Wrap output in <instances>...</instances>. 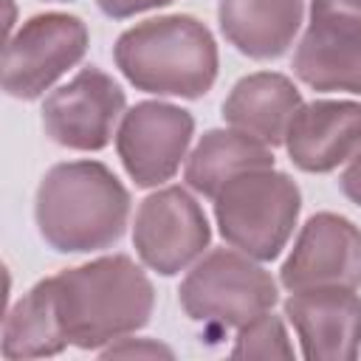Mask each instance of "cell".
<instances>
[{
    "label": "cell",
    "instance_id": "cell-1",
    "mask_svg": "<svg viewBox=\"0 0 361 361\" xmlns=\"http://www.w3.org/2000/svg\"><path fill=\"white\" fill-rule=\"evenodd\" d=\"M51 279L59 324L79 350H102L149 324L155 288L127 254H107Z\"/></svg>",
    "mask_w": 361,
    "mask_h": 361
},
{
    "label": "cell",
    "instance_id": "cell-2",
    "mask_svg": "<svg viewBox=\"0 0 361 361\" xmlns=\"http://www.w3.org/2000/svg\"><path fill=\"white\" fill-rule=\"evenodd\" d=\"M130 192L102 161L54 164L34 197L39 237L59 254H90L116 245L127 231Z\"/></svg>",
    "mask_w": 361,
    "mask_h": 361
},
{
    "label": "cell",
    "instance_id": "cell-3",
    "mask_svg": "<svg viewBox=\"0 0 361 361\" xmlns=\"http://www.w3.org/2000/svg\"><path fill=\"white\" fill-rule=\"evenodd\" d=\"M113 62L144 93L200 99L220 68L212 31L192 14H164L130 25L113 45Z\"/></svg>",
    "mask_w": 361,
    "mask_h": 361
},
{
    "label": "cell",
    "instance_id": "cell-4",
    "mask_svg": "<svg viewBox=\"0 0 361 361\" xmlns=\"http://www.w3.org/2000/svg\"><path fill=\"white\" fill-rule=\"evenodd\" d=\"M299 212L302 192L296 180L274 166L234 175L214 197L220 237L259 262H271L285 251Z\"/></svg>",
    "mask_w": 361,
    "mask_h": 361
},
{
    "label": "cell",
    "instance_id": "cell-5",
    "mask_svg": "<svg viewBox=\"0 0 361 361\" xmlns=\"http://www.w3.org/2000/svg\"><path fill=\"white\" fill-rule=\"evenodd\" d=\"M279 299L271 271L237 248L203 254L178 288V302L192 322L243 327Z\"/></svg>",
    "mask_w": 361,
    "mask_h": 361
},
{
    "label": "cell",
    "instance_id": "cell-6",
    "mask_svg": "<svg viewBox=\"0 0 361 361\" xmlns=\"http://www.w3.org/2000/svg\"><path fill=\"white\" fill-rule=\"evenodd\" d=\"M90 45V31L82 17L45 11L28 17L6 42L3 90L11 99L34 102L59 76L76 68Z\"/></svg>",
    "mask_w": 361,
    "mask_h": 361
},
{
    "label": "cell",
    "instance_id": "cell-7",
    "mask_svg": "<svg viewBox=\"0 0 361 361\" xmlns=\"http://www.w3.org/2000/svg\"><path fill=\"white\" fill-rule=\"evenodd\" d=\"M293 76L322 93L361 96V0H310V23L293 51Z\"/></svg>",
    "mask_w": 361,
    "mask_h": 361
},
{
    "label": "cell",
    "instance_id": "cell-8",
    "mask_svg": "<svg viewBox=\"0 0 361 361\" xmlns=\"http://www.w3.org/2000/svg\"><path fill=\"white\" fill-rule=\"evenodd\" d=\"M209 243V217L183 186H164L138 203L133 220V248L149 271L175 276L195 265Z\"/></svg>",
    "mask_w": 361,
    "mask_h": 361
},
{
    "label": "cell",
    "instance_id": "cell-9",
    "mask_svg": "<svg viewBox=\"0 0 361 361\" xmlns=\"http://www.w3.org/2000/svg\"><path fill=\"white\" fill-rule=\"evenodd\" d=\"M124 104L127 96L121 85L102 68L90 65L82 68L68 85L45 96L42 130L59 147L99 152L113 141Z\"/></svg>",
    "mask_w": 361,
    "mask_h": 361
},
{
    "label": "cell",
    "instance_id": "cell-10",
    "mask_svg": "<svg viewBox=\"0 0 361 361\" xmlns=\"http://www.w3.org/2000/svg\"><path fill=\"white\" fill-rule=\"evenodd\" d=\"M195 135V116L169 102L133 104L116 130V152L135 186H161L180 169Z\"/></svg>",
    "mask_w": 361,
    "mask_h": 361
},
{
    "label": "cell",
    "instance_id": "cell-11",
    "mask_svg": "<svg viewBox=\"0 0 361 361\" xmlns=\"http://www.w3.org/2000/svg\"><path fill=\"white\" fill-rule=\"evenodd\" d=\"M288 290L361 288V228L336 212H319L299 228L288 259L279 268Z\"/></svg>",
    "mask_w": 361,
    "mask_h": 361
},
{
    "label": "cell",
    "instance_id": "cell-12",
    "mask_svg": "<svg viewBox=\"0 0 361 361\" xmlns=\"http://www.w3.org/2000/svg\"><path fill=\"white\" fill-rule=\"evenodd\" d=\"M282 310L307 361H355L361 355V296L353 288L290 290Z\"/></svg>",
    "mask_w": 361,
    "mask_h": 361
},
{
    "label": "cell",
    "instance_id": "cell-13",
    "mask_svg": "<svg viewBox=\"0 0 361 361\" xmlns=\"http://www.w3.org/2000/svg\"><path fill=\"white\" fill-rule=\"evenodd\" d=\"M285 149L302 172L338 169L361 149V102L316 99L302 104L288 124Z\"/></svg>",
    "mask_w": 361,
    "mask_h": 361
},
{
    "label": "cell",
    "instance_id": "cell-14",
    "mask_svg": "<svg viewBox=\"0 0 361 361\" xmlns=\"http://www.w3.org/2000/svg\"><path fill=\"white\" fill-rule=\"evenodd\" d=\"M302 104L299 87L285 73L257 71L228 90L223 102V121L274 149L285 144L288 124Z\"/></svg>",
    "mask_w": 361,
    "mask_h": 361
},
{
    "label": "cell",
    "instance_id": "cell-15",
    "mask_svg": "<svg viewBox=\"0 0 361 361\" xmlns=\"http://www.w3.org/2000/svg\"><path fill=\"white\" fill-rule=\"evenodd\" d=\"M305 20V0H220L217 23L228 45L251 59L282 56Z\"/></svg>",
    "mask_w": 361,
    "mask_h": 361
},
{
    "label": "cell",
    "instance_id": "cell-16",
    "mask_svg": "<svg viewBox=\"0 0 361 361\" xmlns=\"http://www.w3.org/2000/svg\"><path fill=\"white\" fill-rule=\"evenodd\" d=\"M274 166L271 147L259 144L257 138L240 130H206L195 144L192 155L183 166V180L197 195L214 200L217 192L240 172L248 169H268Z\"/></svg>",
    "mask_w": 361,
    "mask_h": 361
},
{
    "label": "cell",
    "instance_id": "cell-17",
    "mask_svg": "<svg viewBox=\"0 0 361 361\" xmlns=\"http://www.w3.org/2000/svg\"><path fill=\"white\" fill-rule=\"evenodd\" d=\"M68 336L59 324L51 279H39L23 299L6 313L3 322V358H45L59 355L68 347Z\"/></svg>",
    "mask_w": 361,
    "mask_h": 361
},
{
    "label": "cell",
    "instance_id": "cell-18",
    "mask_svg": "<svg viewBox=\"0 0 361 361\" xmlns=\"http://www.w3.org/2000/svg\"><path fill=\"white\" fill-rule=\"evenodd\" d=\"M234 358H296V350L288 338L285 322L271 310L237 327V338L231 347Z\"/></svg>",
    "mask_w": 361,
    "mask_h": 361
},
{
    "label": "cell",
    "instance_id": "cell-19",
    "mask_svg": "<svg viewBox=\"0 0 361 361\" xmlns=\"http://www.w3.org/2000/svg\"><path fill=\"white\" fill-rule=\"evenodd\" d=\"M102 358H175V353L155 338H118L99 350Z\"/></svg>",
    "mask_w": 361,
    "mask_h": 361
},
{
    "label": "cell",
    "instance_id": "cell-20",
    "mask_svg": "<svg viewBox=\"0 0 361 361\" xmlns=\"http://www.w3.org/2000/svg\"><path fill=\"white\" fill-rule=\"evenodd\" d=\"M169 3H175V0H96V6L113 20H127V17H135L149 8H164Z\"/></svg>",
    "mask_w": 361,
    "mask_h": 361
},
{
    "label": "cell",
    "instance_id": "cell-21",
    "mask_svg": "<svg viewBox=\"0 0 361 361\" xmlns=\"http://www.w3.org/2000/svg\"><path fill=\"white\" fill-rule=\"evenodd\" d=\"M338 186L344 192L347 200H353L355 206H361V149L347 161L341 178H338Z\"/></svg>",
    "mask_w": 361,
    "mask_h": 361
}]
</instances>
